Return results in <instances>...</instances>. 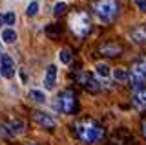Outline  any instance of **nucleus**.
I'll list each match as a JSON object with an SVG mask.
<instances>
[{
  "label": "nucleus",
  "mask_w": 146,
  "mask_h": 145,
  "mask_svg": "<svg viewBox=\"0 0 146 145\" xmlns=\"http://www.w3.org/2000/svg\"><path fill=\"white\" fill-rule=\"evenodd\" d=\"M58 59H60L62 64H70L71 62V50L70 48H62L60 52H58Z\"/></svg>",
  "instance_id": "17"
},
{
  "label": "nucleus",
  "mask_w": 146,
  "mask_h": 145,
  "mask_svg": "<svg viewBox=\"0 0 146 145\" xmlns=\"http://www.w3.org/2000/svg\"><path fill=\"white\" fill-rule=\"evenodd\" d=\"M6 24V20H4V15H0V26H4Z\"/></svg>",
  "instance_id": "24"
},
{
  "label": "nucleus",
  "mask_w": 146,
  "mask_h": 145,
  "mask_svg": "<svg viewBox=\"0 0 146 145\" xmlns=\"http://www.w3.org/2000/svg\"><path fill=\"white\" fill-rule=\"evenodd\" d=\"M17 39H18V35H17V31H15V30H11V28H6V30L2 31V40H4V42H7V44H13Z\"/></svg>",
  "instance_id": "16"
},
{
  "label": "nucleus",
  "mask_w": 146,
  "mask_h": 145,
  "mask_svg": "<svg viewBox=\"0 0 146 145\" xmlns=\"http://www.w3.org/2000/svg\"><path fill=\"white\" fill-rule=\"evenodd\" d=\"M131 105L137 110H146V88L144 87L133 88V92H131Z\"/></svg>",
  "instance_id": "11"
},
{
  "label": "nucleus",
  "mask_w": 146,
  "mask_h": 145,
  "mask_svg": "<svg viewBox=\"0 0 146 145\" xmlns=\"http://www.w3.org/2000/svg\"><path fill=\"white\" fill-rule=\"evenodd\" d=\"M95 70H97V74L100 77H108V75L111 74V72H110V66L106 62H97V64H95Z\"/></svg>",
  "instance_id": "18"
},
{
  "label": "nucleus",
  "mask_w": 146,
  "mask_h": 145,
  "mask_svg": "<svg viewBox=\"0 0 146 145\" xmlns=\"http://www.w3.org/2000/svg\"><path fill=\"white\" fill-rule=\"evenodd\" d=\"M73 130H75L77 138L86 145L97 143L104 136V129L93 119H79V121H75V123H73Z\"/></svg>",
  "instance_id": "1"
},
{
  "label": "nucleus",
  "mask_w": 146,
  "mask_h": 145,
  "mask_svg": "<svg viewBox=\"0 0 146 145\" xmlns=\"http://www.w3.org/2000/svg\"><path fill=\"white\" fill-rule=\"evenodd\" d=\"M26 145H38V143H26Z\"/></svg>",
  "instance_id": "25"
},
{
  "label": "nucleus",
  "mask_w": 146,
  "mask_h": 145,
  "mask_svg": "<svg viewBox=\"0 0 146 145\" xmlns=\"http://www.w3.org/2000/svg\"><path fill=\"white\" fill-rule=\"evenodd\" d=\"M70 26L71 30L75 31L79 37H84L86 33L90 31V19H88V13L84 11H77L70 17Z\"/></svg>",
  "instance_id": "5"
},
{
  "label": "nucleus",
  "mask_w": 146,
  "mask_h": 145,
  "mask_svg": "<svg viewBox=\"0 0 146 145\" xmlns=\"http://www.w3.org/2000/svg\"><path fill=\"white\" fill-rule=\"evenodd\" d=\"M4 20H6L7 26H13L17 22V15H15V13H11V11H7L6 15H4Z\"/></svg>",
  "instance_id": "21"
},
{
  "label": "nucleus",
  "mask_w": 146,
  "mask_h": 145,
  "mask_svg": "<svg viewBox=\"0 0 146 145\" xmlns=\"http://www.w3.org/2000/svg\"><path fill=\"white\" fill-rule=\"evenodd\" d=\"M15 62H13L11 55H2L0 57V75L6 79L15 77Z\"/></svg>",
  "instance_id": "9"
},
{
  "label": "nucleus",
  "mask_w": 146,
  "mask_h": 145,
  "mask_svg": "<svg viewBox=\"0 0 146 145\" xmlns=\"http://www.w3.org/2000/svg\"><path fill=\"white\" fill-rule=\"evenodd\" d=\"M141 130H143V136L146 138V117H143V121H141Z\"/></svg>",
  "instance_id": "23"
},
{
  "label": "nucleus",
  "mask_w": 146,
  "mask_h": 145,
  "mask_svg": "<svg viewBox=\"0 0 146 145\" xmlns=\"http://www.w3.org/2000/svg\"><path fill=\"white\" fill-rule=\"evenodd\" d=\"M77 107V96L71 90H62L53 101V108L58 110L60 114H71Z\"/></svg>",
  "instance_id": "3"
},
{
  "label": "nucleus",
  "mask_w": 146,
  "mask_h": 145,
  "mask_svg": "<svg viewBox=\"0 0 146 145\" xmlns=\"http://www.w3.org/2000/svg\"><path fill=\"white\" fill-rule=\"evenodd\" d=\"M128 81L133 88L143 87V83L146 81V55L131 62V68L128 70Z\"/></svg>",
  "instance_id": "2"
},
{
  "label": "nucleus",
  "mask_w": 146,
  "mask_h": 145,
  "mask_svg": "<svg viewBox=\"0 0 146 145\" xmlns=\"http://www.w3.org/2000/svg\"><path fill=\"white\" fill-rule=\"evenodd\" d=\"M99 53L100 55H106V57H119L122 53V46L117 44V42L108 40V42H102L99 46Z\"/></svg>",
  "instance_id": "10"
},
{
  "label": "nucleus",
  "mask_w": 146,
  "mask_h": 145,
  "mask_svg": "<svg viewBox=\"0 0 146 145\" xmlns=\"http://www.w3.org/2000/svg\"><path fill=\"white\" fill-rule=\"evenodd\" d=\"M4 129H6V136H7V138H17V136L24 134L26 123L22 119H9L7 123H4Z\"/></svg>",
  "instance_id": "7"
},
{
  "label": "nucleus",
  "mask_w": 146,
  "mask_h": 145,
  "mask_svg": "<svg viewBox=\"0 0 146 145\" xmlns=\"http://www.w3.org/2000/svg\"><path fill=\"white\" fill-rule=\"evenodd\" d=\"M27 99H29V101H33V103H38V105H42V103L48 101L46 94L42 92V90H38V88H31L29 92H27Z\"/></svg>",
  "instance_id": "14"
},
{
  "label": "nucleus",
  "mask_w": 146,
  "mask_h": 145,
  "mask_svg": "<svg viewBox=\"0 0 146 145\" xmlns=\"http://www.w3.org/2000/svg\"><path fill=\"white\" fill-rule=\"evenodd\" d=\"M135 4H137V7H139V11L146 13V0H135Z\"/></svg>",
  "instance_id": "22"
},
{
  "label": "nucleus",
  "mask_w": 146,
  "mask_h": 145,
  "mask_svg": "<svg viewBox=\"0 0 146 145\" xmlns=\"http://www.w3.org/2000/svg\"><path fill=\"white\" fill-rule=\"evenodd\" d=\"M93 9H95L99 19L111 20L113 17L119 13V4H117V0H97Z\"/></svg>",
  "instance_id": "4"
},
{
  "label": "nucleus",
  "mask_w": 146,
  "mask_h": 145,
  "mask_svg": "<svg viewBox=\"0 0 146 145\" xmlns=\"http://www.w3.org/2000/svg\"><path fill=\"white\" fill-rule=\"evenodd\" d=\"M111 75H113V79H115V81H121V83L128 81V70H126V68H122V66L113 68V70H111Z\"/></svg>",
  "instance_id": "15"
},
{
  "label": "nucleus",
  "mask_w": 146,
  "mask_h": 145,
  "mask_svg": "<svg viewBox=\"0 0 146 145\" xmlns=\"http://www.w3.org/2000/svg\"><path fill=\"white\" fill-rule=\"evenodd\" d=\"M77 81H79V85L82 88H86V90H90V92H99L100 90V83H99V79L95 77L91 72L88 70H82L77 74Z\"/></svg>",
  "instance_id": "6"
},
{
  "label": "nucleus",
  "mask_w": 146,
  "mask_h": 145,
  "mask_svg": "<svg viewBox=\"0 0 146 145\" xmlns=\"http://www.w3.org/2000/svg\"><path fill=\"white\" fill-rule=\"evenodd\" d=\"M64 13H66V4H64V2H57L53 6V15L60 17V15H64Z\"/></svg>",
  "instance_id": "20"
},
{
  "label": "nucleus",
  "mask_w": 146,
  "mask_h": 145,
  "mask_svg": "<svg viewBox=\"0 0 146 145\" xmlns=\"http://www.w3.org/2000/svg\"><path fill=\"white\" fill-rule=\"evenodd\" d=\"M33 121L36 125L44 127V129H55V127H57L55 117L51 114H48V112H44V110H35L33 112Z\"/></svg>",
  "instance_id": "8"
},
{
  "label": "nucleus",
  "mask_w": 146,
  "mask_h": 145,
  "mask_svg": "<svg viewBox=\"0 0 146 145\" xmlns=\"http://www.w3.org/2000/svg\"><path fill=\"white\" fill-rule=\"evenodd\" d=\"M0 57H2V52H0Z\"/></svg>",
  "instance_id": "26"
},
{
  "label": "nucleus",
  "mask_w": 146,
  "mask_h": 145,
  "mask_svg": "<svg viewBox=\"0 0 146 145\" xmlns=\"http://www.w3.org/2000/svg\"><path fill=\"white\" fill-rule=\"evenodd\" d=\"M130 37L137 44L146 42V26H135V28L130 31Z\"/></svg>",
  "instance_id": "13"
},
{
  "label": "nucleus",
  "mask_w": 146,
  "mask_h": 145,
  "mask_svg": "<svg viewBox=\"0 0 146 145\" xmlns=\"http://www.w3.org/2000/svg\"><path fill=\"white\" fill-rule=\"evenodd\" d=\"M57 66L55 64H49L44 72V88L46 90H53L55 85H57Z\"/></svg>",
  "instance_id": "12"
},
{
  "label": "nucleus",
  "mask_w": 146,
  "mask_h": 145,
  "mask_svg": "<svg viewBox=\"0 0 146 145\" xmlns=\"http://www.w3.org/2000/svg\"><path fill=\"white\" fill-rule=\"evenodd\" d=\"M36 13H38V2H36V0H33L31 4H27V7H26V15H27V17H35Z\"/></svg>",
  "instance_id": "19"
}]
</instances>
